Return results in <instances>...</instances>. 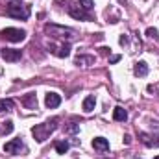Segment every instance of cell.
<instances>
[{"instance_id":"obj_2","label":"cell","mask_w":159,"mask_h":159,"mask_svg":"<svg viewBox=\"0 0 159 159\" xmlns=\"http://www.w3.org/2000/svg\"><path fill=\"white\" fill-rule=\"evenodd\" d=\"M44 34L54 37V39H74L76 37V32L72 28H65V26H57V24H44Z\"/></svg>"},{"instance_id":"obj_26","label":"cell","mask_w":159,"mask_h":159,"mask_svg":"<svg viewBox=\"0 0 159 159\" xmlns=\"http://www.w3.org/2000/svg\"><path fill=\"white\" fill-rule=\"evenodd\" d=\"M100 52H102V54L106 56V54H109V48H100Z\"/></svg>"},{"instance_id":"obj_23","label":"cell","mask_w":159,"mask_h":159,"mask_svg":"<svg viewBox=\"0 0 159 159\" xmlns=\"http://www.w3.org/2000/svg\"><path fill=\"white\" fill-rule=\"evenodd\" d=\"M131 143V137L129 135H124V144H129Z\"/></svg>"},{"instance_id":"obj_18","label":"cell","mask_w":159,"mask_h":159,"mask_svg":"<svg viewBox=\"0 0 159 159\" xmlns=\"http://www.w3.org/2000/svg\"><path fill=\"white\" fill-rule=\"evenodd\" d=\"M69 148H70V144H69L67 141H59V143H56V152H57V154H67Z\"/></svg>"},{"instance_id":"obj_15","label":"cell","mask_w":159,"mask_h":159,"mask_svg":"<svg viewBox=\"0 0 159 159\" xmlns=\"http://www.w3.org/2000/svg\"><path fill=\"white\" fill-rule=\"evenodd\" d=\"M133 72H135L137 76H146V74H148V65H146L144 61H139V63H135Z\"/></svg>"},{"instance_id":"obj_5","label":"cell","mask_w":159,"mask_h":159,"mask_svg":"<svg viewBox=\"0 0 159 159\" xmlns=\"http://www.w3.org/2000/svg\"><path fill=\"white\" fill-rule=\"evenodd\" d=\"M67 11L70 17H74L76 20H93V15L89 11H85L80 4H72V2H67Z\"/></svg>"},{"instance_id":"obj_10","label":"cell","mask_w":159,"mask_h":159,"mask_svg":"<svg viewBox=\"0 0 159 159\" xmlns=\"http://www.w3.org/2000/svg\"><path fill=\"white\" fill-rule=\"evenodd\" d=\"M22 106L26 109H37V94L35 93H28L26 96H22Z\"/></svg>"},{"instance_id":"obj_3","label":"cell","mask_w":159,"mask_h":159,"mask_svg":"<svg viewBox=\"0 0 159 159\" xmlns=\"http://www.w3.org/2000/svg\"><path fill=\"white\" fill-rule=\"evenodd\" d=\"M6 13L13 19H19V20H26L30 17V6L28 4H22V2H9L7 7H6Z\"/></svg>"},{"instance_id":"obj_7","label":"cell","mask_w":159,"mask_h":159,"mask_svg":"<svg viewBox=\"0 0 159 159\" xmlns=\"http://www.w3.org/2000/svg\"><path fill=\"white\" fill-rule=\"evenodd\" d=\"M48 50H50V54H54V56H57V57H69L70 56V44H54V43H50L48 44Z\"/></svg>"},{"instance_id":"obj_17","label":"cell","mask_w":159,"mask_h":159,"mask_svg":"<svg viewBox=\"0 0 159 159\" xmlns=\"http://www.w3.org/2000/svg\"><path fill=\"white\" fill-rule=\"evenodd\" d=\"M13 122L11 120H6V122H0V135H9L13 131Z\"/></svg>"},{"instance_id":"obj_27","label":"cell","mask_w":159,"mask_h":159,"mask_svg":"<svg viewBox=\"0 0 159 159\" xmlns=\"http://www.w3.org/2000/svg\"><path fill=\"white\" fill-rule=\"evenodd\" d=\"M154 159H159V156H157V157H154Z\"/></svg>"},{"instance_id":"obj_1","label":"cell","mask_w":159,"mask_h":159,"mask_svg":"<svg viewBox=\"0 0 159 159\" xmlns=\"http://www.w3.org/2000/svg\"><path fill=\"white\" fill-rule=\"evenodd\" d=\"M57 122H59V119H52V120L43 122V124L34 126V128H32V135H34V139H35L37 143H44V141H46L56 129H57Z\"/></svg>"},{"instance_id":"obj_14","label":"cell","mask_w":159,"mask_h":159,"mask_svg":"<svg viewBox=\"0 0 159 159\" xmlns=\"http://www.w3.org/2000/svg\"><path fill=\"white\" fill-rule=\"evenodd\" d=\"M113 119L119 120V122H124V120L128 119V113H126V109H124V107H120V106H117V107L113 109Z\"/></svg>"},{"instance_id":"obj_6","label":"cell","mask_w":159,"mask_h":159,"mask_svg":"<svg viewBox=\"0 0 159 159\" xmlns=\"http://www.w3.org/2000/svg\"><path fill=\"white\" fill-rule=\"evenodd\" d=\"M4 152H6V154H11V156H17V154H20V152H26V146H24L22 139L19 137V139H13V141L6 143V144H4Z\"/></svg>"},{"instance_id":"obj_25","label":"cell","mask_w":159,"mask_h":159,"mask_svg":"<svg viewBox=\"0 0 159 159\" xmlns=\"http://www.w3.org/2000/svg\"><path fill=\"white\" fill-rule=\"evenodd\" d=\"M120 44H122V46H124V44H128V37H124V35H122V37H120Z\"/></svg>"},{"instance_id":"obj_13","label":"cell","mask_w":159,"mask_h":159,"mask_svg":"<svg viewBox=\"0 0 159 159\" xmlns=\"http://www.w3.org/2000/svg\"><path fill=\"white\" fill-rule=\"evenodd\" d=\"M74 63H76L78 67H91V65L94 63V56H85V54H80V56H76Z\"/></svg>"},{"instance_id":"obj_20","label":"cell","mask_w":159,"mask_h":159,"mask_svg":"<svg viewBox=\"0 0 159 159\" xmlns=\"http://www.w3.org/2000/svg\"><path fill=\"white\" fill-rule=\"evenodd\" d=\"M80 6H81L85 11H89V9H93L94 2H93V0H80Z\"/></svg>"},{"instance_id":"obj_16","label":"cell","mask_w":159,"mask_h":159,"mask_svg":"<svg viewBox=\"0 0 159 159\" xmlns=\"http://www.w3.org/2000/svg\"><path fill=\"white\" fill-rule=\"evenodd\" d=\"M94 106H96L94 96H87V98L83 100V111H85V113H91V111L94 109Z\"/></svg>"},{"instance_id":"obj_11","label":"cell","mask_w":159,"mask_h":159,"mask_svg":"<svg viewBox=\"0 0 159 159\" xmlns=\"http://www.w3.org/2000/svg\"><path fill=\"white\" fill-rule=\"evenodd\" d=\"M44 104H46V107H50V109H54V107H57V106L61 104V96H59L57 93H46V98H44Z\"/></svg>"},{"instance_id":"obj_19","label":"cell","mask_w":159,"mask_h":159,"mask_svg":"<svg viewBox=\"0 0 159 159\" xmlns=\"http://www.w3.org/2000/svg\"><path fill=\"white\" fill-rule=\"evenodd\" d=\"M11 109H13V102L11 100H0V113L11 111Z\"/></svg>"},{"instance_id":"obj_22","label":"cell","mask_w":159,"mask_h":159,"mask_svg":"<svg viewBox=\"0 0 159 159\" xmlns=\"http://www.w3.org/2000/svg\"><path fill=\"white\" fill-rule=\"evenodd\" d=\"M146 35H148V37H157V30H156V28H148V30H146Z\"/></svg>"},{"instance_id":"obj_21","label":"cell","mask_w":159,"mask_h":159,"mask_svg":"<svg viewBox=\"0 0 159 159\" xmlns=\"http://www.w3.org/2000/svg\"><path fill=\"white\" fill-rule=\"evenodd\" d=\"M78 124H74V122H72V124H69V126H67V131H69V133H78Z\"/></svg>"},{"instance_id":"obj_24","label":"cell","mask_w":159,"mask_h":159,"mask_svg":"<svg viewBox=\"0 0 159 159\" xmlns=\"http://www.w3.org/2000/svg\"><path fill=\"white\" fill-rule=\"evenodd\" d=\"M120 59V56H113V57H111V59H109V63H117V61H119Z\"/></svg>"},{"instance_id":"obj_9","label":"cell","mask_w":159,"mask_h":159,"mask_svg":"<svg viewBox=\"0 0 159 159\" xmlns=\"http://www.w3.org/2000/svg\"><path fill=\"white\" fill-rule=\"evenodd\" d=\"M139 139L148 148H159V135H154V133H139Z\"/></svg>"},{"instance_id":"obj_4","label":"cell","mask_w":159,"mask_h":159,"mask_svg":"<svg viewBox=\"0 0 159 159\" xmlns=\"http://www.w3.org/2000/svg\"><path fill=\"white\" fill-rule=\"evenodd\" d=\"M0 37L4 41H9V43H20L26 37V32L24 30H19V28H4L0 32Z\"/></svg>"},{"instance_id":"obj_8","label":"cell","mask_w":159,"mask_h":159,"mask_svg":"<svg viewBox=\"0 0 159 159\" xmlns=\"http://www.w3.org/2000/svg\"><path fill=\"white\" fill-rule=\"evenodd\" d=\"M0 56L4 57V61H9V63H15L22 57V52L17 50V48H2L0 50Z\"/></svg>"},{"instance_id":"obj_12","label":"cell","mask_w":159,"mask_h":159,"mask_svg":"<svg viewBox=\"0 0 159 159\" xmlns=\"http://www.w3.org/2000/svg\"><path fill=\"white\" fill-rule=\"evenodd\" d=\"M93 148H94L96 152H107V150H109V143H107V139H104V137H94V139H93Z\"/></svg>"}]
</instances>
